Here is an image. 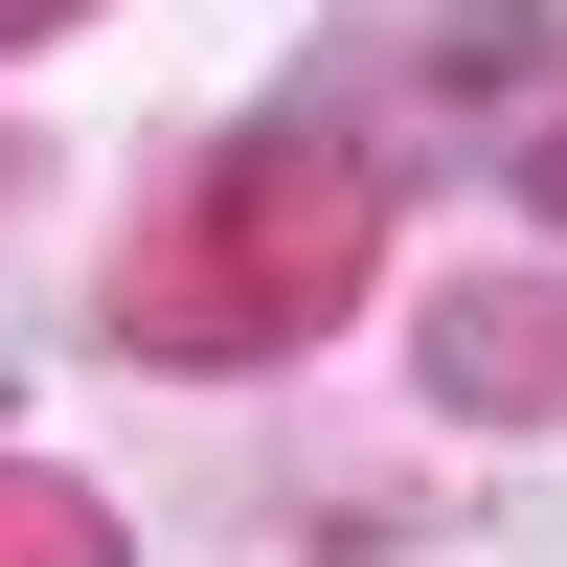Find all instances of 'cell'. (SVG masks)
<instances>
[{"label":"cell","mask_w":567,"mask_h":567,"mask_svg":"<svg viewBox=\"0 0 567 567\" xmlns=\"http://www.w3.org/2000/svg\"><path fill=\"white\" fill-rule=\"evenodd\" d=\"M0 567H69V545H45V477H0Z\"/></svg>","instance_id":"6da1fadb"}]
</instances>
